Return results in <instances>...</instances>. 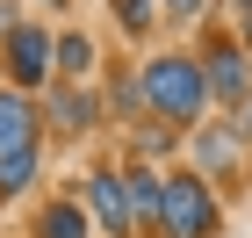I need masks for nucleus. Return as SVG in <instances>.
Wrapping results in <instances>:
<instances>
[{"label":"nucleus","instance_id":"nucleus-1","mask_svg":"<svg viewBox=\"0 0 252 238\" xmlns=\"http://www.w3.org/2000/svg\"><path fill=\"white\" fill-rule=\"evenodd\" d=\"M144 101H152L158 116H173V123H194L202 101H209V79H202L194 58H152V72H144Z\"/></svg>","mask_w":252,"mask_h":238},{"label":"nucleus","instance_id":"nucleus-2","mask_svg":"<svg viewBox=\"0 0 252 238\" xmlns=\"http://www.w3.org/2000/svg\"><path fill=\"white\" fill-rule=\"evenodd\" d=\"M158 231H166V238H209L216 231L209 180H194V173H173V180H166V188H158Z\"/></svg>","mask_w":252,"mask_h":238},{"label":"nucleus","instance_id":"nucleus-3","mask_svg":"<svg viewBox=\"0 0 252 238\" xmlns=\"http://www.w3.org/2000/svg\"><path fill=\"white\" fill-rule=\"evenodd\" d=\"M7 72H15V94H29L51 72V29L43 22H15L7 29Z\"/></svg>","mask_w":252,"mask_h":238},{"label":"nucleus","instance_id":"nucleus-4","mask_svg":"<svg viewBox=\"0 0 252 238\" xmlns=\"http://www.w3.org/2000/svg\"><path fill=\"white\" fill-rule=\"evenodd\" d=\"M87 195H94V217L108 224V231H130V173H94L87 180Z\"/></svg>","mask_w":252,"mask_h":238},{"label":"nucleus","instance_id":"nucleus-5","mask_svg":"<svg viewBox=\"0 0 252 238\" xmlns=\"http://www.w3.org/2000/svg\"><path fill=\"white\" fill-rule=\"evenodd\" d=\"M202 79H209V94H223V101H245V94H252L245 51H231V43H216V51H209V65H202Z\"/></svg>","mask_w":252,"mask_h":238},{"label":"nucleus","instance_id":"nucleus-6","mask_svg":"<svg viewBox=\"0 0 252 238\" xmlns=\"http://www.w3.org/2000/svg\"><path fill=\"white\" fill-rule=\"evenodd\" d=\"M29 144H36V108H29V94L7 87V94H0V159L29 152Z\"/></svg>","mask_w":252,"mask_h":238},{"label":"nucleus","instance_id":"nucleus-7","mask_svg":"<svg viewBox=\"0 0 252 238\" xmlns=\"http://www.w3.org/2000/svg\"><path fill=\"white\" fill-rule=\"evenodd\" d=\"M36 238H87V209L79 202H51L36 217Z\"/></svg>","mask_w":252,"mask_h":238},{"label":"nucleus","instance_id":"nucleus-8","mask_svg":"<svg viewBox=\"0 0 252 238\" xmlns=\"http://www.w3.org/2000/svg\"><path fill=\"white\" fill-rule=\"evenodd\" d=\"M29 180H36V144H29V152H7V159H0V202H7V195H22Z\"/></svg>","mask_w":252,"mask_h":238},{"label":"nucleus","instance_id":"nucleus-9","mask_svg":"<svg viewBox=\"0 0 252 238\" xmlns=\"http://www.w3.org/2000/svg\"><path fill=\"white\" fill-rule=\"evenodd\" d=\"M194 152H202V166H209V173H231V166H238L231 130H202V137H194Z\"/></svg>","mask_w":252,"mask_h":238},{"label":"nucleus","instance_id":"nucleus-10","mask_svg":"<svg viewBox=\"0 0 252 238\" xmlns=\"http://www.w3.org/2000/svg\"><path fill=\"white\" fill-rule=\"evenodd\" d=\"M51 58H58V72H87V65H94V43H87V36H58Z\"/></svg>","mask_w":252,"mask_h":238},{"label":"nucleus","instance_id":"nucleus-11","mask_svg":"<svg viewBox=\"0 0 252 238\" xmlns=\"http://www.w3.org/2000/svg\"><path fill=\"white\" fill-rule=\"evenodd\" d=\"M58 123L65 130H87V123H94V101L87 94H58Z\"/></svg>","mask_w":252,"mask_h":238},{"label":"nucleus","instance_id":"nucleus-12","mask_svg":"<svg viewBox=\"0 0 252 238\" xmlns=\"http://www.w3.org/2000/svg\"><path fill=\"white\" fill-rule=\"evenodd\" d=\"M123 29L144 36V29H152V0H123Z\"/></svg>","mask_w":252,"mask_h":238},{"label":"nucleus","instance_id":"nucleus-13","mask_svg":"<svg viewBox=\"0 0 252 238\" xmlns=\"http://www.w3.org/2000/svg\"><path fill=\"white\" fill-rule=\"evenodd\" d=\"M166 15H180V22H188V15H202V0H166Z\"/></svg>","mask_w":252,"mask_h":238},{"label":"nucleus","instance_id":"nucleus-14","mask_svg":"<svg viewBox=\"0 0 252 238\" xmlns=\"http://www.w3.org/2000/svg\"><path fill=\"white\" fill-rule=\"evenodd\" d=\"M238 130H245V137H252V94L238 101Z\"/></svg>","mask_w":252,"mask_h":238},{"label":"nucleus","instance_id":"nucleus-15","mask_svg":"<svg viewBox=\"0 0 252 238\" xmlns=\"http://www.w3.org/2000/svg\"><path fill=\"white\" fill-rule=\"evenodd\" d=\"M245 43H252V29H245Z\"/></svg>","mask_w":252,"mask_h":238}]
</instances>
